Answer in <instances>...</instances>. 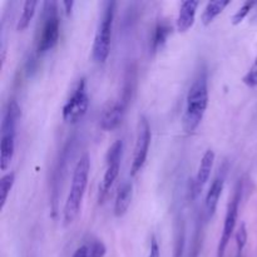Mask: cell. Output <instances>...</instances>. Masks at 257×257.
Returning <instances> with one entry per match:
<instances>
[{
  "mask_svg": "<svg viewBox=\"0 0 257 257\" xmlns=\"http://www.w3.org/2000/svg\"><path fill=\"white\" fill-rule=\"evenodd\" d=\"M208 104V78L207 72L202 69L198 72L188 89L186 97V107L182 117L183 130L192 133L202 122Z\"/></svg>",
  "mask_w": 257,
  "mask_h": 257,
  "instance_id": "cell-1",
  "label": "cell"
},
{
  "mask_svg": "<svg viewBox=\"0 0 257 257\" xmlns=\"http://www.w3.org/2000/svg\"><path fill=\"white\" fill-rule=\"evenodd\" d=\"M90 160L87 153L80 157L75 165L74 172H73L72 186H70L69 195L64 206V223L69 225L78 216L82 206L83 197H84L85 188L88 185V175H89Z\"/></svg>",
  "mask_w": 257,
  "mask_h": 257,
  "instance_id": "cell-2",
  "label": "cell"
},
{
  "mask_svg": "<svg viewBox=\"0 0 257 257\" xmlns=\"http://www.w3.org/2000/svg\"><path fill=\"white\" fill-rule=\"evenodd\" d=\"M20 117V108L14 99L8 103L2 120V137H0V168L7 170L10 166L15 151L17 123Z\"/></svg>",
  "mask_w": 257,
  "mask_h": 257,
  "instance_id": "cell-3",
  "label": "cell"
},
{
  "mask_svg": "<svg viewBox=\"0 0 257 257\" xmlns=\"http://www.w3.org/2000/svg\"><path fill=\"white\" fill-rule=\"evenodd\" d=\"M115 3L105 2L103 7L102 17L99 19L97 33L93 43V59L98 63H104L109 55L110 37H112V25L114 19Z\"/></svg>",
  "mask_w": 257,
  "mask_h": 257,
  "instance_id": "cell-4",
  "label": "cell"
},
{
  "mask_svg": "<svg viewBox=\"0 0 257 257\" xmlns=\"http://www.w3.org/2000/svg\"><path fill=\"white\" fill-rule=\"evenodd\" d=\"M60 34V22L58 17L57 3L47 2L44 3V14H43V27L40 29L39 38L37 43V50L39 54L48 52L59 40Z\"/></svg>",
  "mask_w": 257,
  "mask_h": 257,
  "instance_id": "cell-5",
  "label": "cell"
},
{
  "mask_svg": "<svg viewBox=\"0 0 257 257\" xmlns=\"http://www.w3.org/2000/svg\"><path fill=\"white\" fill-rule=\"evenodd\" d=\"M88 105H89V98L85 88V79L82 78L63 107V119L68 123L79 122L87 113Z\"/></svg>",
  "mask_w": 257,
  "mask_h": 257,
  "instance_id": "cell-6",
  "label": "cell"
},
{
  "mask_svg": "<svg viewBox=\"0 0 257 257\" xmlns=\"http://www.w3.org/2000/svg\"><path fill=\"white\" fill-rule=\"evenodd\" d=\"M122 151L123 142L120 140L115 141L110 146L109 150H108L107 157H105V165H107V167H105L104 176H103L102 183L99 186V202H103V200L107 197L110 187L113 186L114 181L117 180L118 173H119Z\"/></svg>",
  "mask_w": 257,
  "mask_h": 257,
  "instance_id": "cell-7",
  "label": "cell"
},
{
  "mask_svg": "<svg viewBox=\"0 0 257 257\" xmlns=\"http://www.w3.org/2000/svg\"><path fill=\"white\" fill-rule=\"evenodd\" d=\"M241 201V185L238 183L236 187L235 195L231 198L228 202L227 211H226L225 216V222H223L222 233H221L220 242H218L217 247V257H225L226 248H227L228 242L231 240L233 231H235L236 222H237V216H238V205Z\"/></svg>",
  "mask_w": 257,
  "mask_h": 257,
  "instance_id": "cell-8",
  "label": "cell"
},
{
  "mask_svg": "<svg viewBox=\"0 0 257 257\" xmlns=\"http://www.w3.org/2000/svg\"><path fill=\"white\" fill-rule=\"evenodd\" d=\"M151 143V127L147 118L141 117L138 123L137 141L135 146V155H133L132 166H131V176H136L145 165L147 160L148 150Z\"/></svg>",
  "mask_w": 257,
  "mask_h": 257,
  "instance_id": "cell-9",
  "label": "cell"
},
{
  "mask_svg": "<svg viewBox=\"0 0 257 257\" xmlns=\"http://www.w3.org/2000/svg\"><path fill=\"white\" fill-rule=\"evenodd\" d=\"M226 172H227V165L225 163V165L220 168L217 176L213 178L212 183H211L210 188H208V192L207 195H206V200H205V220L206 221H210L211 218L213 217V215H215V211L218 205V200H220V196L223 190V185H225Z\"/></svg>",
  "mask_w": 257,
  "mask_h": 257,
  "instance_id": "cell-10",
  "label": "cell"
},
{
  "mask_svg": "<svg viewBox=\"0 0 257 257\" xmlns=\"http://www.w3.org/2000/svg\"><path fill=\"white\" fill-rule=\"evenodd\" d=\"M128 102H130V98L125 97V95H122V98L119 100H117L112 105H109L103 112L102 117H100V127L104 131H112L114 128H117L119 125V123L122 122L123 117H124Z\"/></svg>",
  "mask_w": 257,
  "mask_h": 257,
  "instance_id": "cell-11",
  "label": "cell"
},
{
  "mask_svg": "<svg viewBox=\"0 0 257 257\" xmlns=\"http://www.w3.org/2000/svg\"><path fill=\"white\" fill-rule=\"evenodd\" d=\"M213 162H215V152L212 150H207L205 152V155H203L202 160H201L197 175H196L195 181H193L192 197H196L197 195H200L203 186L207 183L211 175V171H212L213 167Z\"/></svg>",
  "mask_w": 257,
  "mask_h": 257,
  "instance_id": "cell-12",
  "label": "cell"
},
{
  "mask_svg": "<svg viewBox=\"0 0 257 257\" xmlns=\"http://www.w3.org/2000/svg\"><path fill=\"white\" fill-rule=\"evenodd\" d=\"M198 4L200 3L196 2V0H186V2H182L177 18V29L180 32L185 33L192 27L193 23H195Z\"/></svg>",
  "mask_w": 257,
  "mask_h": 257,
  "instance_id": "cell-13",
  "label": "cell"
},
{
  "mask_svg": "<svg viewBox=\"0 0 257 257\" xmlns=\"http://www.w3.org/2000/svg\"><path fill=\"white\" fill-rule=\"evenodd\" d=\"M133 196V186L130 181H124L118 188L117 196H115L114 202V215L117 217H122L127 212L128 207L131 205Z\"/></svg>",
  "mask_w": 257,
  "mask_h": 257,
  "instance_id": "cell-14",
  "label": "cell"
},
{
  "mask_svg": "<svg viewBox=\"0 0 257 257\" xmlns=\"http://www.w3.org/2000/svg\"><path fill=\"white\" fill-rule=\"evenodd\" d=\"M230 4V0H215V2H208L207 5H206L205 10L202 13V17H201V20L205 25L211 24L213 22L216 17L218 14L223 12L227 5Z\"/></svg>",
  "mask_w": 257,
  "mask_h": 257,
  "instance_id": "cell-15",
  "label": "cell"
},
{
  "mask_svg": "<svg viewBox=\"0 0 257 257\" xmlns=\"http://www.w3.org/2000/svg\"><path fill=\"white\" fill-rule=\"evenodd\" d=\"M38 2L35 0H27L23 5L22 14H20L19 20L17 23V30L18 32H23L29 27L30 22H32L33 17H34L35 9H37Z\"/></svg>",
  "mask_w": 257,
  "mask_h": 257,
  "instance_id": "cell-16",
  "label": "cell"
},
{
  "mask_svg": "<svg viewBox=\"0 0 257 257\" xmlns=\"http://www.w3.org/2000/svg\"><path fill=\"white\" fill-rule=\"evenodd\" d=\"M171 32H172V27H171L167 22H160L156 25L152 38V49L155 50V52L163 47V44L166 43V40H167Z\"/></svg>",
  "mask_w": 257,
  "mask_h": 257,
  "instance_id": "cell-17",
  "label": "cell"
},
{
  "mask_svg": "<svg viewBox=\"0 0 257 257\" xmlns=\"http://www.w3.org/2000/svg\"><path fill=\"white\" fill-rule=\"evenodd\" d=\"M15 181V173L14 172H8L4 175L0 180V210H4L5 202L8 200L10 191H12L13 185Z\"/></svg>",
  "mask_w": 257,
  "mask_h": 257,
  "instance_id": "cell-18",
  "label": "cell"
},
{
  "mask_svg": "<svg viewBox=\"0 0 257 257\" xmlns=\"http://www.w3.org/2000/svg\"><path fill=\"white\" fill-rule=\"evenodd\" d=\"M183 246H185V225L182 220L178 221L176 225L175 232V257H181L183 253Z\"/></svg>",
  "mask_w": 257,
  "mask_h": 257,
  "instance_id": "cell-19",
  "label": "cell"
},
{
  "mask_svg": "<svg viewBox=\"0 0 257 257\" xmlns=\"http://www.w3.org/2000/svg\"><path fill=\"white\" fill-rule=\"evenodd\" d=\"M256 5L255 2H246L243 3L242 7L240 8V9L237 10V12L235 13V14L232 15V18H231V22H232L233 25H237L240 24L241 22H242L243 19H245L246 17H247V14L250 13V10L252 9L253 7Z\"/></svg>",
  "mask_w": 257,
  "mask_h": 257,
  "instance_id": "cell-20",
  "label": "cell"
},
{
  "mask_svg": "<svg viewBox=\"0 0 257 257\" xmlns=\"http://www.w3.org/2000/svg\"><path fill=\"white\" fill-rule=\"evenodd\" d=\"M236 245H237V256H241L243 247L246 246L247 242V228H246L245 223H241L240 227L236 231Z\"/></svg>",
  "mask_w": 257,
  "mask_h": 257,
  "instance_id": "cell-21",
  "label": "cell"
},
{
  "mask_svg": "<svg viewBox=\"0 0 257 257\" xmlns=\"http://www.w3.org/2000/svg\"><path fill=\"white\" fill-rule=\"evenodd\" d=\"M242 82L248 87H257V57L248 72L242 78Z\"/></svg>",
  "mask_w": 257,
  "mask_h": 257,
  "instance_id": "cell-22",
  "label": "cell"
},
{
  "mask_svg": "<svg viewBox=\"0 0 257 257\" xmlns=\"http://www.w3.org/2000/svg\"><path fill=\"white\" fill-rule=\"evenodd\" d=\"M160 256H161L160 246H158V242L157 240H156V237H152V240H151L150 255H148V257H160Z\"/></svg>",
  "mask_w": 257,
  "mask_h": 257,
  "instance_id": "cell-23",
  "label": "cell"
},
{
  "mask_svg": "<svg viewBox=\"0 0 257 257\" xmlns=\"http://www.w3.org/2000/svg\"><path fill=\"white\" fill-rule=\"evenodd\" d=\"M73 257H89V248L87 246H82L75 251Z\"/></svg>",
  "mask_w": 257,
  "mask_h": 257,
  "instance_id": "cell-24",
  "label": "cell"
},
{
  "mask_svg": "<svg viewBox=\"0 0 257 257\" xmlns=\"http://www.w3.org/2000/svg\"><path fill=\"white\" fill-rule=\"evenodd\" d=\"M63 5H64L65 8V13L69 15L70 13H72V8L73 5H74V2H73V0H65V2H63Z\"/></svg>",
  "mask_w": 257,
  "mask_h": 257,
  "instance_id": "cell-25",
  "label": "cell"
},
{
  "mask_svg": "<svg viewBox=\"0 0 257 257\" xmlns=\"http://www.w3.org/2000/svg\"><path fill=\"white\" fill-rule=\"evenodd\" d=\"M190 257H198L197 256V251H192V252H191Z\"/></svg>",
  "mask_w": 257,
  "mask_h": 257,
  "instance_id": "cell-26",
  "label": "cell"
},
{
  "mask_svg": "<svg viewBox=\"0 0 257 257\" xmlns=\"http://www.w3.org/2000/svg\"><path fill=\"white\" fill-rule=\"evenodd\" d=\"M237 257H241V256H237Z\"/></svg>",
  "mask_w": 257,
  "mask_h": 257,
  "instance_id": "cell-27",
  "label": "cell"
}]
</instances>
